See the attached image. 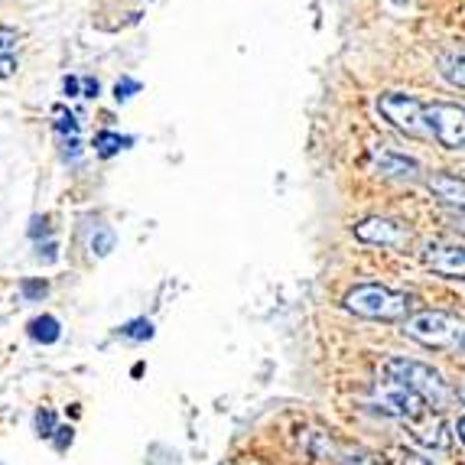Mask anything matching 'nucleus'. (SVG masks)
I'll return each instance as SVG.
<instances>
[{
	"mask_svg": "<svg viewBox=\"0 0 465 465\" xmlns=\"http://www.w3.org/2000/svg\"><path fill=\"white\" fill-rule=\"evenodd\" d=\"M341 465H381V462L371 456H349V459H341Z\"/></svg>",
	"mask_w": 465,
	"mask_h": 465,
	"instance_id": "obj_22",
	"label": "nucleus"
},
{
	"mask_svg": "<svg viewBox=\"0 0 465 465\" xmlns=\"http://www.w3.org/2000/svg\"><path fill=\"white\" fill-rule=\"evenodd\" d=\"M436 69L440 75L456 88H465V53H442L436 59Z\"/></svg>",
	"mask_w": 465,
	"mask_h": 465,
	"instance_id": "obj_13",
	"label": "nucleus"
},
{
	"mask_svg": "<svg viewBox=\"0 0 465 465\" xmlns=\"http://www.w3.org/2000/svg\"><path fill=\"white\" fill-rule=\"evenodd\" d=\"M378 111L384 114V121H391V124L401 134H407V137H417V140L433 137L430 121H427V104L420 98H413V94H403V92L381 94Z\"/></svg>",
	"mask_w": 465,
	"mask_h": 465,
	"instance_id": "obj_4",
	"label": "nucleus"
},
{
	"mask_svg": "<svg viewBox=\"0 0 465 465\" xmlns=\"http://www.w3.org/2000/svg\"><path fill=\"white\" fill-rule=\"evenodd\" d=\"M462 351H465V341H462Z\"/></svg>",
	"mask_w": 465,
	"mask_h": 465,
	"instance_id": "obj_30",
	"label": "nucleus"
},
{
	"mask_svg": "<svg viewBox=\"0 0 465 465\" xmlns=\"http://www.w3.org/2000/svg\"><path fill=\"white\" fill-rule=\"evenodd\" d=\"M20 49H24V33L14 26H0V78H14L20 72Z\"/></svg>",
	"mask_w": 465,
	"mask_h": 465,
	"instance_id": "obj_12",
	"label": "nucleus"
},
{
	"mask_svg": "<svg viewBox=\"0 0 465 465\" xmlns=\"http://www.w3.org/2000/svg\"><path fill=\"white\" fill-rule=\"evenodd\" d=\"M46 293H49V283L43 277L39 280H33V277H26V280H20V296H24L26 302H39V300H46Z\"/></svg>",
	"mask_w": 465,
	"mask_h": 465,
	"instance_id": "obj_18",
	"label": "nucleus"
},
{
	"mask_svg": "<svg viewBox=\"0 0 465 465\" xmlns=\"http://www.w3.org/2000/svg\"><path fill=\"white\" fill-rule=\"evenodd\" d=\"M462 397H465V391H462Z\"/></svg>",
	"mask_w": 465,
	"mask_h": 465,
	"instance_id": "obj_31",
	"label": "nucleus"
},
{
	"mask_svg": "<svg viewBox=\"0 0 465 465\" xmlns=\"http://www.w3.org/2000/svg\"><path fill=\"white\" fill-rule=\"evenodd\" d=\"M427 121L436 143L446 150H465V108L450 101H433L427 104Z\"/></svg>",
	"mask_w": 465,
	"mask_h": 465,
	"instance_id": "obj_6",
	"label": "nucleus"
},
{
	"mask_svg": "<svg viewBox=\"0 0 465 465\" xmlns=\"http://www.w3.org/2000/svg\"><path fill=\"white\" fill-rule=\"evenodd\" d=\"M88 248H92L94 257H108L111 251H114V232H111L108 225L94 222V234H92V241H88Z\"/></svg>",
	"mask_w": 465,
	"mask_h": 465,
	"instance_id": "obj_15",
	"label": "nucleus"
},
{
	"mask_svg": "<svg viewBox=\"0 0 465 465\" xmlns=\"http://www.w3.org/2000/svg\"><path fill=\"white\" fill-rule=\"evenodd\" d=\"M63 88H65V94H75L78 92V78H65Z\"/></svg>",
	"mask_w": 465,
	"mask_h": 465,
	"instance_id": "obj_26",
	"label": "nucleus"
},
{
	"mask_svg": "<svg viewBox=\"0 0 465 465\" xmlns=\"http://www.w3.org/2000/svg\"><path fill=\"white\" fill-rule=\"evenodd\" d=\"M368 407H374L378 413H388L394 420H403V423H411V420L423 417L430 411L423 397H417L413 391H407L403 384H394V381H384V384H374L371 397H368Z\"/></svg>",
	"mask_w": 465,
	"mask_h": 465,
	"instance_id": "obj_5",
	"label": "nucleus"
},
{
	"mask_svg": "<svg viewBox=\"0 0 465 465\" xmlns=\"http://www.w3.org/2000/svg\"><path fill=\"white\" fill-rule=\"evenodd\" d=\"M26 329H30V339L39 341V345H53V341L63 339V326L55 316H36Z\"/></svg>",
	"mask_w": 465,
	"mask_h": 465,
	"instance_id": "obj_14",
	"label": "nucleus"
},
{
	"mask_svg": "<svg viewBox=\"0 0 465 465\" xmlns=\"http://www.w3.org/2000/svg\"><path fill=\"white\" fill-rule=\"evenodd\" d=\"M39 261H46V264H49V261H55V244H53V241H49L46 248H39Z\"/></svg>",
	"mask_w": 465,
	"mask_h": 465,
	"instance_id": "obj_24",
	"label": "nucleus"
},
{
	"mask_svg": "<svg viewBox=\"0 0 465 465\" xmlns=\"http://www.w3.org/2000/svg\"><path fill=\"white\" fill-rule=\"evenodd\" d=\"M450 222H452V228H456L459 234H465V212L459 209V212H452L450 215Z\"/></svg>",
	"mask_w": 465,
	"mask_h": 465,
	"instance_id": "obj_23",
	"label": "nucleus"
},
{
	"mask_svg": "<svg viewBox=\"0 0 465 465\" xmlns=\"http://www.w3.org/2000/svg\"><path fill=\"white\" fill-rule=\"evenodd\" d=\"M403 465H433V462H427V459H417V456H411V459H403Z\"/></svg>",
	"mask_w": 465,
	"mask_h": 465,
	"instance_id": "obj_28",
	"label": "nucleus"
},
{
	"mask_svg": "<svg viewBox=\"0 0 465 465\" xmlns=\"http://www.w3.org/2000/svg\"><path fill=\"white\" fill-rule=\"evenodd\" d=\"M55 413L53 411H46V407H43V411H36V433L43 436V440H53L55 436Z\"/></svg>",
	"mask_w": 465,
	"mask_h": 465,
	"instance_id": "obj_19",
	"label": "nucleus"
},
{
	"mask_svg": "<svg viewBox=\"0 0 465 465\" xmlns=\"http://www.w3.org/2000/svg\"><path fill=\"white\" fill-rule=\"evenodd\" d=\"M371 170L378 173V176L407 179V183H413V179L420 176L417 160L407 156V153H401V150H394V147H374L371 150Z\"/></svg>",
	"mask_w": 465,
	"mask_h": 465,
	"instance_id": "obj_9",
	"label": "nucleus"
},
{
	"mask_svg": "<svg viewBox=\"0 0 465 465\" xmlns=\"http://www.w3.org/2000/svg\"><path fill=\"white\" fill-rule=\"evenodd\" d=\"M137 82H134V78H124V82H117V88H114V92H117V101H127V98H131V92H137Z\"/></svg>",
	"mask_w": 465,
	"mask_h": 465,
	"instance_id": "obj_21",
	"label": "nucleus"
},
{
	"mask_svg": "<svg viewBox=\"0 0 465 465\" xmlns=\"http://www.w3.org/2000/svg\"><path fill=\"white\" fill-rule=\"evenodd\" d=\"M384 374H388V381L403 384L407 391L423 397L427 407H446V403L456 397V391L450 388V381L442 378L433 365H427V361H413V358L394 355L384 361Z\"/></svg>",
	"mask_w": 465,
	"mask_h": 465,
	"instance_id": "obj_2",
	"label": "nucleus"
},
{
	"mask_svg": "<svg viewBox=\"0 0 465 465\" xmlns=\"http://www.w3.org/2000/svg\"><path fill=\"white\" fill-rule=\"evenodd\" d=\"M423 264L446 280H465V248H459V244H430L423 251Z\"/></svg>",
	"mask_w": 465,
	"mask_h": 465,
	"instance_id": "obj_10",
	"label": "nucleus"
},
{
	"mask_svg": "<svg viewBox=\"0 0 465 465\" xmlns=\"http://www.w3.org/2000/svg\"><path fill=\"white\" fill-rule=\"evenodd\" d=\"M430 193L446 205H459L465 212V173H433L427 179Z\"/></svg>",
	"mask_w": 465,
	"mask_h": 465,
	"instance_id": "obj_11",
	"label": "nucleus"
},
{
	"mask_svg": "<svg viewBox=\"0 0 465 465\" xmlns=\"http://www.w3.org/2000/svg\"><path fill=\"white\" fill-rule=\"evenodd\" d=\"M407 433H411V440L417 442L420 450H430V452H442V450H450V427H446V420L440 417V413H423V417L411 420L407 423Z\"/></svg>",
	"mask_w": 465,
	"mask_h": 465,
	"instance_id": "obj_8",
	"label": "nucleus"
},
{
	"mask_svg": "<svg viewBox=\"0 0 465 465\" xmlns=\"http://www.w3.org/2000/svg\"><path fill=\"white\" fill-rule=\"evenodd\" d=\"M403 332H407V339L420 341L427 349H462L465 319L442 310H423V312H413L403 322Z\"/></svg>",
	"mask_w": 465,
	"mask_h": 465,
	"instance_id": "obj_3",
	"label": "nucleus"
},
{
	"mask_svg": "<svg viewBox=\"0 0 465 465\" xmlns=\"http://www.w3.org/2000/svg\"><path fill=\"white\" fill-rule=\"evenodd\" d=\"M345 310L374 322H407L413 316V296L403 290H391L384 283H358L345 293Z\"/></svg>",
	"mask_w": 465,
	"mask_h": 465,
	"instance_id": "obj_1",
	"label": "nucleus"
},
{
	"mask_svg": "<svg viewBox=\"0 0 465 465\" xmlns=\"http://www.w3.org/2000/svg\"><path fill=\"white\" fill-rule=\"evenodd\" d=\"M121 335L131 341H147L153 339V322L150 319H131L127 326H121Z\"/></svg>",
	"mask_w": 465,
	"mask_h": 465,
	"instance_id": "obj_17",
	"label": "nucleus"
},
{
	"mask_svg": "<svg viewBox=\"0 0 465 465\" xmlns=\"http://www.w3.org/2000/svg\"><path fill=\"white\" fill-rule=\"evenodd\" d=\"M452 430H456V440H459V442H462V446H465V413H462V417L456 420V427H452Z\"/></svg>",
	"mask_w": 465,
	"mask_h": 465,
	"instance_id": "obj_25",
	"label": "nucleus"
},
{
	"mask_svg": "<svg viewBox=\"0 0 465 465\" xmlns=\"http://www.w3.org/2000/svg\"><path fill=\"white\" fill-rule=\"evenodd\" d=\"M85 94H88V98H94V94H98V82H94V78H85Z\"/></svg>",
	"mask_w": 465,
	"mask_h": 465,
	"instance_id": "obj_27",
	"label": "nucleus"
},
{
	"mask_svg": "<svg viewBox=\"0 0 465 465\" xmlns=\"http://www.w3.org/2000/svg\"><path fill=\"white\" fill-rule=\"evenodd\" d=\"M355 238L365 241V244H378V248H403L407 241H411V232L394 222V218H365V222H358L355 228Z\"/></svg>",
	"mask_w": 465,
	"mask_h": 465,
	"instance_id": "obj_7",
	"label": "nucleus"
},
{
	"mask_svg": "<svg viewBox=\"0 0 465 465\" xmlns=\"http://www.w3.org/2000/svg\"><path fill=\"white\" fill-rule=\"evenodd\" d=\"M394 4H403V0H394Z\"/></svg>",
	"mask_w": 465,
	"mask_h": 465,
	"instance_id": "obj_29",
	"label": "nucleus"
},
{
	"mask_svg": "<svg viewBox=\"0 0 465 465\" xmlns=\"http://www.w3.org/2000/svg\"><path fill=\"white\" fill-rule=\"evenodd\" d=\"M127 143H131V140H127V137H117V134H111V131L94 134V153L104 156V160H108V156H114L117 150H124Z\"/></svg>",
	"mask_w": 465,
	"mask_h": 465,
	"instance_id": "obj_16",
	"label": "nucleus"
},
{
	"mask_svg": "<svg viewBox=\"0 0 465 465\" xmlns=\"http://www.w3.org/2000/svg\"><path fill=\"white\" fill-rule=\"evenodd\" d=\"M72 436H75V430H72V427H59V430H55V436H53L55 450H59V452L69 450V446H72Z\"/></svg>",
	"mask_w": 465,
	"mask_h": 465,
	"instance_id": "obj_20",
	"label": "nucleus"
}]
</instances>
